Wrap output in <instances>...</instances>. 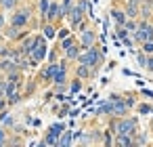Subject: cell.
<instances>
[{"instance_id": "6da1fadb", "label": "cell", "mask_w": 153, "mask_h": 147, "mask_svg": "<svg viewBox=\"0 0 153 147\" xmlns=\"http://www.w3.org/2000/svg\"><path fill=\"white\" fill-rule=\"evenodd\" d=\"M78 63H84V65H88L90 69H92V76L97 74V69L101 67V63H103V51L97 46V44H92V46H88V49H84L80 55H78V59H76Z\"/></svg>"}, {"instance_id": "7a4b0ae2", "label": "cell", "mask_w": 153, "mask_h": 147, "mask_svg": "<svg viewBox=\"0 0 153 147\" xmlns=\"http://www.w3.org/2000/svg\"><path fill=\"white\" fill-rule=\"evenodd\" d=\"M130 38H132L136 44H140V42H145V40H151V38H153V23H151L149 19H138V28L130 34Z\"/></svg>"}, {"instance_id": "3957f363", "label": "cell", "mask_w": 153, "mask_h": 147, "mask_svg": "<svg viewBox=\"0 0 153 147\" xmlns=\"http://www.w3.org/2000/svg\"><path fill=\"white\" fill-rule=\"evenodd\" d=\"M136 128H138L136 126V118H130V116H124L117 122H113V132L115 134H132L134 137V132H138Z\"/></svg>"}, {"instance_id": "277c9868", "label": "cell", "mask_w": 153, "mask_h": 147, "mask_svg": "<svg viewBox=\"0 0 153 147\" xmlns=\"http://www.w3.org/2000/svg\"><path fill=\"white\" fill-rule=\"evenodd\" d=\"M44 55H46V40H44L42 36H36V44H34L32 55H30L32 63H34V65H36V63H40V61L44 59Z\"/></svg>"}, {"instance_id": "5b68a950", "label": "cell", "mask_w": 153, "mask_h": 147, "mask_svg": "<svg viewBox=\"0 0 153 147\" xmlns=\"http://www.w3.org/2000/svg\"><path fill=\"white\" fill-rule=\"evenodd\" d=\"M78 44H80V49H82V51H84V49H88V46H92V44H97V34H94V30H88V28L80 30Z\"/></svg>"}, {"instance_id": "8992f818", "label": "cell", "mask_w": 153, "mask_h": 147, "mask_svg": "<svg viewBox=\"0 0 153 147\" xmlns=\"http://www.w3.org/2000/svg\"><path fill=\"white\" fill-rule=\"evenodd\" d=\"M30 9H17L15 13H13V19H11V25H15V28H25L27 25V21H30Z\"/></svg>"}, {"instance_id": "52a82bcc", "label": "cell", "mask_w": 153, "mask_h": 147, "mask_svg": "<svg viewBox=\"0 0 153 147\" xmlns=\"http://www.w3.org/2000/svg\"><path fill=\"white\" fill-rule=\"evenodd\" d=\"M61 132H63V124H55V126H51V130H48V134H46L44 143L57 145V139H59V134H61Z\"/></svg>"}, {"instance_id": "ba28073f", "label": "cell", "mask_w": 153, "mask_h": 147, "mask_svg": "<svg viewBox=\"0 0 153 147\" xmlns=\"http://www.w3.org/2000/svg\"><path fill=\"white\" fill-rule=\"evenodd\" d=\"M19 67H17V63L13 61V59H2L0 61V74H13V72H17Z\"/></svg>"}, {"instance_id": "9c48e42d", "label": "cell", "mask_w": 153, "mask_h": 147, "mask_svg": "<svg viewBox=\"0 0 153 147\" xmlns=\"http://www.w3.org/2000/svg\"><path fill=\"white\" fill-rule=\"evenodd\" d=\"M63 53H65V59L76 61V59H78V55L82 53V49H80V44H78V42H74V44H69V46H67Z\"/></svg>"}, {"instance_id": "30bf717a", "label": "cell", "mask_w": 153, "mask_h": 147, "mask_svg": "<svg viewBox=\"0 0 153 147\" xmlns=\"http://www.w3.org/2000/svg\"><path fill=\"white\" fill-rule=\"evenodd\" d=\"M111 17H113V21H115V25H124L126 23V13H124V9H117V7H113L111 9Z\"/></svg>"}, {"instance_id": "8fae6325", "label": "cell", "mask_w": 153, "mask_h": 147, "mask_svg": "<svg viewBox=\"0 0 153 147\" xmlns=\"http://www.w3.org/2000/svg\"><path fill=\"white\" fill-rule=\"evenodd\" d=\"M92 76V69L88 67V65H84V63H78V67H76V78H80V80H88Z\"/></svg>"}, {"instance_id": "7c38bea8", "label": "cell", "mask_w": 153, "mask_h": 147, "mask_svg": "<svg viewBox=\"0 0 153 147\" xmlns=\"http://www.w3.org/2000/svg\"><path fill=\"white\" fill-rule=\"evenodd\" d=\"M78 7L82 9V13H84L86 17H90V15H92V7H90L88 0H78Z\"/></svg>"}, {"instance_id": "4fadbf2b", "label": "cell", "mask_w": 153, "mask_h": 147, "mask_svg": "<svg viewBox=\"0 0 153 147\" xmlns=\"http://www.w3.org/2000/svg\"><path fill=\"white\" fill-rule=\"evenodd\" d=\"M44 36H46V38H55V36H57V32H55V23L46 21V25H44Z\"/></svg>"}, {"instance_id": "5bb4252c", "label": "cell", "mask_w": 153, "mask_h": 147, "mask_svg": "<svg viewBox=\"0 0 153 147\" xmlns=\"http://www.w3.org/2000/svg\"><path fill=\"white\" fill-rule=\"evenodd\" d=\"M15 4H17V0H0V11H11V9H15Z\"/></svg>"}, {"instance_id": "9a60e30c", "label": "cell", "mask_w": 153, "mask_h": 147, "mask_svg": "<svg viewBox=\"0 0 153 147\" xmlns=\"http://www.w3.org/2000/svg\"><path fill=\"white\" fill-rule=\"evenodd\" d=\"M124 28L128 30V34H132L136 28H138V21L136 19H126V23H124Z\"/></svg>"}, {"instance_id": "2e32d148", "label": "cell", "mask_w": 153, "mask_h": 147, "mask_svg": "<svg viewBox=\"0 0 153 147\" xmlns=\"http://www.w3.org/2000/svg\"><path fill=\"white\" fill-rule=\"evenodd\" d=\"M140 46H143V53H147V55H153V38H151V40H145V42H140Z\"/></svg>"}, {"instance_id": "e0dca14e", "label": "cell", "mask_w": 153, "mask_h": 147, "mask_svg": "<svg viewBox=\"0 0 153 147\" xmlns=\"http://www.w3.org/2000/svg\"><path fill=\"white\" fill-rule=\"evenodd\" d=\"M69 141H71V132H69V130H63V137L57 139V145H67Z\"/></svg>"}, {"instance_id": "ac0fdd59", "label": "cell", "mask_w": 153, "mask_h": 147, "mask_svg": "<svg viewBox=\"0 0 153 147\" xmlns=\"http://www.w3.org/2000/svg\"><path fill=\"white\" fill-rule=\"evenodd\" d=\"M147 57H149L147 53H143V51H138V55H136V59H138V65H140V67H145V65H147Z\"/></svg>"}, {"instance_id": "d6986e66", "label": "cell", "mask_w": 153, "mask_h": 147, "mask_svg": "<svg viewBox=\"0 0 153 147\" xmlns=\"http://www.w3.org/2000/svg\"><path fill=\"white\" fill-rule=\"evenodd\" d=\"M74 42H76V38H71V36H69V38H65V40L61 42V51H65V49H67L69 44H74Z\"/></svg>"}, {"instance_id": "ffe728a7", "label": "cell", "mask_w": 153, "mask_h": 147, "mask_svg": "<svg viewBox=\"0 0 153 147\" xmlns=\"http://www.w3.org/2000/svg\"><path fill=\"white\" fill-rule=\"evenodd\" d=\"M138 111H140L143 116H147V113H151V105H147V103H145V105H138Z\"/></svg>"}, {"instance_id": "44dd1931", "label": "cell", "mask_w": 153, "mask_h": 147, "mask_svg": "<svg viewBox=\"0 0 153 147\" xmlns=\"http://www.w3.org/2000/svg\"><path fill=\"white\" fill-rule=\"evenodd\" d=\"M9 141V137H7V130L4 128H0V145H4Z\"/></svg>"}, {"instance_id": "7402d4cb", "label": "cell", "mask_w": 153, "mask_h": 147, "mask_svg": "<svg viewBox=\"0 0 153 147\" xmlns=\"http://www.w3.org/2000/svg\"><path fill=\"white\" fill-rule=\"evenodd\" d=\"M80 88H82V82H80V78H78L76 82H71V93H78Z\"/></svg>"}, {"instance_id": "603a6c76", "label": "cell", "mask_w": 153, "mask_h": 147, "mask_svg": "<svg viewBox=\"0 0 153 147\" xmlns=\"http://www.w3.org/2000/svg\"><path fill=\"white\" fill-rule=\"evenodd\" d=\"M145 69L153 72V57H147V65H145Z\"/></svg>"}, {"instance_id": "cb8c5ba5", "label": "cell", "mask_w": 153, "mask_h": 147, "mask_svg": "<svg viewBox=\"0 0 153 147\" xmlns=\"http://www.w3.org/2000/svg\"><path fill=\"white\" fill-rule=\"evenodd\" d=\"M2 28H4V15L0 13V30H2Z\"/></svg>"}, {"instance_id": "d4e9b609", "label": "cell", "mask_w": 153, "mask_h": 147, "mask_svg": "<svg viewBox=\"0 0 153 147\" xmlns=\"http://www.w3.org/2000/svg\"><path fill=\"white\" fill-rule=\"evenodd\" d=\"M59 38H67V30H61L59 32Z\"/></svg>"}, {"instance_id": "484cf974", "label": "cell", "mask_w": 153, "mask_h": 147, "mask_svg": "<svg viewBox=\"0 0 153 147\" xmlns=\"http://www.w3.org/2000/svg\"><path fill=\"white\" fill-rule=\"evenodd\" d=\"M17 2H19V0H17Z\"/></svg>"}]
</instances>
